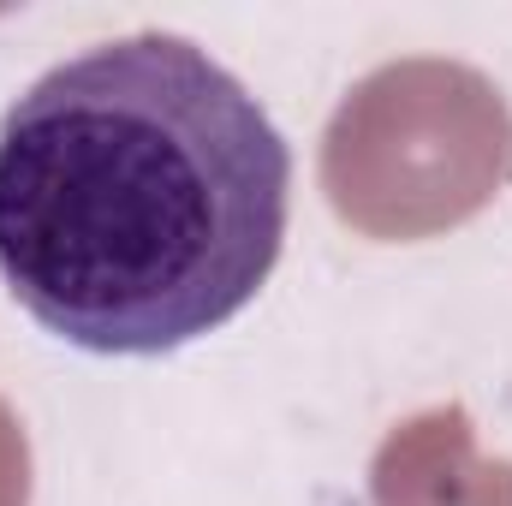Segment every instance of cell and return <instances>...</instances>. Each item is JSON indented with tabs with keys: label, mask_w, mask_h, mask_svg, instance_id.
<instances>
[{
	"label": "cell",
	"mask_w": 512,
	"mask_h": 506,
	"mask_svg": "<svg viewBox=\"0 0 512 506\" xmlns=\"http://www.w3.org/2000/svg\"><path fill=\"white\" fill-rule=\"evenodd\" d=\"M292 155L209 48L137 30L0 120V280L66 346L161 358L233 322L286 245Z\"/></svg>",
	"instance_id": "6da1fadb"
},
{
	"label": "cell",
	"mask_w": 512,
	"mask_h": 506,
	"mask_svg": "<svg viewBox=\"0 0 512 506\" xmlns=\"http://www.w3.org/2000/svg\"><path fill=\"white\" fill-rule=\"evenodd\" d=\"M512 120L495 84L453 60H399L364 78L328 126L334 209L382 239L465 221L501 185Z\"/></svg>",
	"instance_id": "7a4b0ae2"
},
{
	"label": "cell",
	"mask_w": 512,
	"mask_h": 506,
	"mask_svg": "<svg viewBox=\"0 0 512 506\" xmlns=\"http://www.w3.org/2000/svg\"><path fill=\"white\" fill-rule=\"evenodd\" d=\"M376 506H512V465L471 453L459 411H429L382 447Z\"/></svg>",
	"instance_id": "3957f363"
},
{
	"label": "cell",
	"mask_w": 512,
	"mask_h": 506,
	"mask_svg": "<svg viewBox=\"0 0 512 506\" xmlns=\"http://www.w3.org/2000/svg\"><path fill=\"white\" fill-rule=\"evenodd\" d=\"M0 506H24V435L0 405Z\"/></svg>",
	"instance_id": "277c9868"
}]
</instances>
